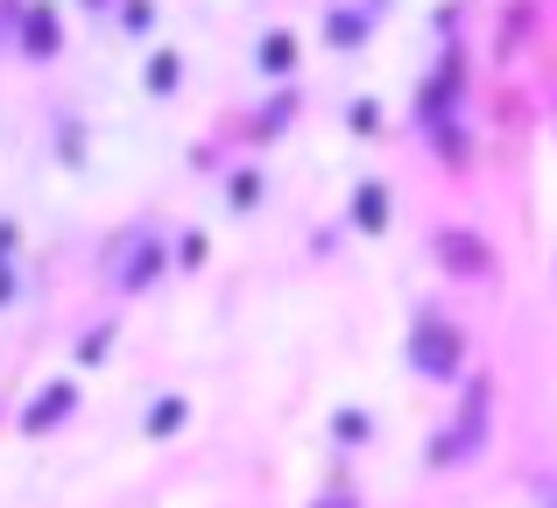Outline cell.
<instances>
[{"mask_svg":"<svg viewBox=\"0 0 557 508\" xmlns=\"http://www.w3.org/2000/svg\"><path fill=\"white\" fill-rule=\"evenodd\" d=\"M261 64H269V71H283V64H289V36H275L269 50H261Z\"/></svg>","mask_w":557,"mask_h":508,"instance_id":"obj_2","label":"cell"},{"mask_svg":"<svg viewBox=\"0 0 557 508\" xmlns=\"http://www.w3.org/2000/svg\"><path fill=\"white\" fill-rule=\"evenodd\" d=\"M360 220H368V234H374V220H381V191H374V184L360 191Z\"/></svg>","mask_w":557,"mask_h":508,"instance_id":"obj_3","label":"cell"},{"mask_svg":"<svg viewBox=\"0 0 557 508\" xmlns=\"http://www.w3.org/2000/svg\"><path fill=\"white\" fill-rule=\"evenodd\" d=\"M64 410H71V388H50V402H36V410L22 417V431H28V438H36V431H42V424H57V417H64Z\"/></svg>","mask_w":557,"mask_h":508,"instance_id":"obj_1","label":"cell"}]
</instances>
